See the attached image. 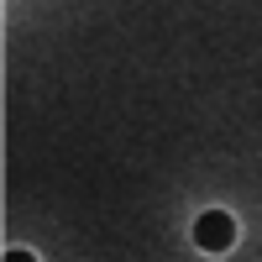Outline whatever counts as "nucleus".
I'll use <instances>...</instances> for the list:
<instances>
[{"label": "nucleus", "mask_w": 262, "mask_h": 262, "mask_svg": "<svg viewBox=\"0 0 262 262\" xmlns=\"http://www.w3.org/2000/svg\"><path fill=\"white\" fill-rule=\"evenodd\" d=\"M194 242H200L205 252H226L236 242V221H231L226 210H205L200 221H194Z\"/></svg>", "instance_id": "1"}]
</instances>
